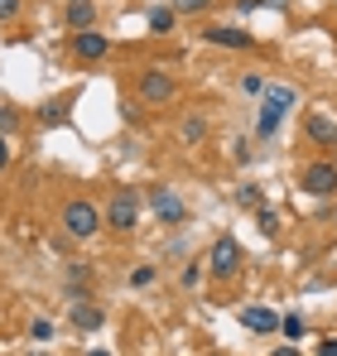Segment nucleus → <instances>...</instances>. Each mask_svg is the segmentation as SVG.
I'll use <instances>...</instances> for the list:
<instances>
[{
	"mask_svg": "<svg viewBox=\"0 0 337 356\" xmlns=\"http://www.w3.org/2000/svg\"><path fill=\"white\" fill-rule=\"evenodd\" d=\"M29 356H44V352H29Z\"/></svg>",
	"mask_w": 337,
	"mask_h": 356,
	"instance_id": "7c9ffc66",
	"label": "nucleus"
},
{
	"mask_svg": "<svg viewBox=\"0 0 337 356\" xmlns=\"http://www.w3.org/2000/svg\"><path fill=\"white\" fill-rule=\"evenodd\" d=\"M304 135H308L313 145H323V149H328V145H337V120L323 116V111H313V116L304 120Z\"/></svg>",
	"mask_w": 337,
	"mask_h": 356,
	"instance_id": "9b49d317",
	"label": "nucleus"
},
{
	"mask_svg": "<svg viewBox=\"0 0 337 356\" xmlns=\"http://www.w3.org/2000/svg\"><path fill=\"white\" fill-rule=\"evenodd\" d=\"M72 54H77L82 63H102L107 54H111V39H107V34H97V29H82V34L72 39Z\"/></svg>",
	"mask_w": 337,
	"mask_h": 356,
	"instance_id": "1a4fd4ad",
	"label": "nucleus"
},
{
	"mask_svg": "<svg viewBox=\"0 0 337 356\" xmlns=\"http://www.w3.org/2000/svg\"><path fill=\"white\" fill-rule=\"evenodd\" d=\"M150 207H155V217H159L164 227H178V222L188 217V207H183V197H178L173 188H155V193H150Z\"/></svg>",
	"mask_w": 337,
	"mask_h": 356,
	"instance_id": "0eeeda50",
	"label": "nucleus"
},
{
	"mask_svg": "<svg viewBox=\"0 0 337 356\" xmlns=\"http://www.w3.org/2000/svg\"><path fill=\"white\" fill-rule=\"evenodd\" d=\"M130 284H135V289H150V284H155V265H135V270H130Z\"/></svg>",
	"mask_w": 337,
	"mask_h": 356,
	"instance_id": "f3484780",
	"label": "nucleus"
},
{
	"mask_svg": "<svg viewBox=\"0 0 337 356\" xmlns=\"http://www.w3.org/2000/svg\"><path fill=\"white\" fill-rule=\"evenodd\" d=\"M198 275H203V270H198V260H193V265H183V280H178V284H183V289H193V284H198Z\"/></svg>",
	"mask_w": 337,
	"mask_h": 356,
	"instance_id": "b1692460",
	"label": "nucleus"
},
{
	"mask_svg": "<svg viewBox=\"0 0 337 356\" xmlns=\"http://www.w3.org/2000/svg\"><path fill=\"white\" fill-rule=\"evenodd\" d=\"M333 222H337V212H333Z\"/></svg>",
	"mask_w": 337,
	"mask_h": 356,
	"instance_id": "2f4dec72",
	"label": "nucleus"
},
{
	"mask_svg": "<svg viewBox=\"0 0 337 356\" xmlns=\"http://www.w3.org/2000/svg\"><path fill=\"white\" fill-rule=\"evenodd\" d=\"M256 222H260V232H265V236H275V232H280V217H275L270 207H260V212H256Z\"/></svg>",
	"mask_w": 337,
	"mask_h": 356,
	"instance_id": "aec40b11",
	"label": "nucleus"
},
{
	"mask_svg": "<svg viewBox=\"0 0 337 356\" xmlns=\"http://www.w3.org/2000/svg\"><path fill=\"white\" fill-rule=\"evenodd\" d=\"M135 92H140V102H145V106H164V102H173V92H178V82L168 77L164 67H150V72H140V82H135Z\"/></svg>",
	"mask_w": 337,
	"mask_h": 356,
	"instance_id": "39448f33",
	"label": "nucleus"
},
{
	"mask_svg": "<svg viewBox=\"0 0 337 356\" xmlns=\"http://www.w3.org/2000/svg\"><path fill=\"white\" fill-rule=\"evenodd\" d=\"M241 92H246V97H265V77H260V72H246V77H241Z\"/></svg>",
	"mask_w": 337,
	"mask_h": 356,
	"instance_id": "dca6fc26",
	"label": "nucleus"
},
{
	"mask_svg": "<svg viewBox=\"0 0 337 356\" xmlns=\"http://www.w3.org/2000/svg\"><path fill=\"white\" fill-rule=\"evenodd\" d=\"M294 102H299V92L294 87H265V106H260V120H256V135H275L284 125V116L294 111Z\"/></svg>",
	"mask_w": 337,
	"mask_h": 356,
	"instance_id": "f03ea898",
	"label": "nucleus"
},
{
	"mask_svg": "<svg viewBox=\"0 0 337 356\" xmlns=\"http://www.w3.org/2000/svg\"><path fill=\"white\" fill-rule=\"evenodd\" d=\"M304 193H308V197H333L337 193V164H328V159L308 164V169H304Z\"/></svg>",
	"mask_w": 337,
	"mask_h": 356,
	"instance_id": "423d86ee",
	"label": "nucleus"
},
{
	"mask_svg": "<svg viewBox=\"0 0 337 356\" xmlns=\"http://www.w3.org/2000/svg\"><path fill=\"white\" fill-rule=\"evenodd\" d=\"M68 318H72V327H77V332H97V327L107 323V313H102L97 303H72V308H68Z\"/></svg>",
	"mask_w": 337,
	"mask_h": 356,
	"instance_id": "ddd939ff",
	"label": "nucleus"
},
{
	"mask_svg": "<svg viewBox=\"0 0 337 356\" xmlns=\"http://www.w3.org/2000/svg\"><path fill=\"white\" fill-rule=\"evenodd\" d=\"M203 39L217 44V49H251V44H256L241 24H212V29H203Z\"/></svg>",
	"mask_w": 337,
	"mask_h": 356,
	"instance_id": "9d476101",
	"label": "nucleus"
},
{
	"mask_svg": "<svg viewBox=\"0 0 337 356\" xmlns=\"http://www.w3.org/2000/svg\"><path fill=\"white\" fill-rule=\"evenodd\" d=\"M39 116L49 120V125H63V120H68V102H49V106H44Z\"/></svg>",
	"mask_w": 337,
	"mask_h": 356,
	"instance_id": "6ab92c4d",
	"label": "nucleus"
},
{
	"mask_svg": "<svg viewBox=\"0 0 337 356\" xmlns=\"http://www.w3.org/2000/svg\"><path fill=\"white\" fill-rule=\"evenodd\" d=\"M280 332L289 337V342H299V337H304V318H299V313H289V318L280 323Z\"/></svg>",
	"mask_w": 337,
	"mask_h": 356,
	"instance_id": "a211bd4d",
	"label": "nucleus"
},
{
	"mask_svg": "<svg viewBox=\"0 0 337 356\" xmlns=\"http://www.w3.org/2000/svg\"><path fill=\"white\" fill-rule=\"evenodd\" d=\"M63 19H68V29H72V34H82V29H92V24H97V5H92V0H68Z\"/></svg>",
	"mask_w": 337,
	"mask_h": 356,
	"instance_id": "f8f14e48",
	"label": "nucleus"
},
{
	"mask_svg": "<svg viewBox=\"0 0 337 356\" xmlns=\"http://www.w3.org/2000/svg\"><path fill=\"white\" fill-rule=\"evenodd\" d=\"M236 318H241V327L246 332H275L284 318L275 308H265V303H246V308H236Z\"/></svg>",
	"mask_w": 337,
	"mask_h": 356,
	"instance_id": "6e6552de",
	"label": "nucleus"
},
{
	"mask_svg": "<svg viewBox=\"0 0 337 356\" xmlns=\"http://www.w3.org/2000/svg\"><path fill=\"white\" fill-rule=\"evenodd\" d=\"M173 19H178V10H168V5H155V10H150V29H155V34H168Z\"/></svg>",
	"mask_w": 337,
	"mask_h": 356,
	"instance_id": "4468645a",
	"label": "nucleus"
},
{
	"mask_svg": "<svg viewBox=\"0 0 337 356\" xmlns=\"http://www.w3.org/2000/svg\"><path fill=\"white\" fill-rule=\"evenodd\" d=\"M102 212H97V202H87V197H72V202H63V236L72 241H92L102 232Z\"/></svg>",
	"mask_w": 337,
	"mask_h": 356,
	"instance_id": "f257e3e1",
	"label": "nucleus"
},
{
	"mask_svg": "<svg viewBox=\"0 0 337 356\" xmlns=\"http://www.w3.org/2000/svg\"><path fill=\"white\" fill-rule=\"evenodd\" d=\"M87 356H111V352H107V347H92V352H87Z\"/></svg>",
	"mask_w": 337,
	"mask_h": 356,
	"instance_id": "c756f323",
	"label": "nucleus"
},
{
	"mask_svg": "<svg viewBox=\"0 0 337 356\" xmlns=\"http://www.w3.org/2000/svg\"><path fill=\"white\" fill-rule=\"evenodd\" d=\"M10 125H15V111H10V106H0V135H5Z\"/></svg>",
	"mask_w": 337,
	"mask_h": 356,
	"instance_id": "a878e982",
	"label": "nucleus"
},
{
	"mask_svg": "<svg viewBox=\"0 0 337 356\" xmlns=\"http://www.w3.org/2000/svg\"><path fill=\"white\" fill-rule=\"evenodd\" d=\"M135 222H140V193H135V188L111 193V202H107V227H111V232H135Z\"/></svg>",
	"mask_w": 337,
	"mask_h": 356,
	"instance_id": "20e7f679",
	"label": "nucleus"
},
{
	"mask_svg": "<svg viewBox=\"0 0 337 356\" xmlns=\"http://www.w3.org/2000/svg\"><path fill=\"white\" fill-rule=\"evenodd\" d=\"M207 275L212 280H236L241 275V245H236V236H217L212 241V250H207Z\"/></svg>",
	"mask_w": 337,
	"mask_h": 356,
	"instance_id": "7ed1b4c3",
	"label": "nucleus"
},
{
	"mask_svg": "<svg viewBox=\"0 0 337 356\" xmlns=\"http://www.w3.org/2000/svg\"><path fill=\"white\" fill-rule=\"evenodd\" d=\"M236 197H241L246 207H260V188H256V183H246V188H236Z\"/></svg>",
	"mask_w": 337,
	"mask_h": 356,
	"instance_id": "4be33fe9",
	"label": "nucleus"
},
{
	"mask_svg": "<svg viewBox=\"0 0 337 356\" xmlns=\"http://www.w3.org/2000/svg\"><path fill=\"white\" fill-rule=\"evenodd\" d=\"M318 356H337V337H328V342L318 347Z\"/></svg>",
	"mask_w": 337,
	"mask_h": 356,
	"instance_id": "cd10ccee",
	"label": "nucleus"
},
{
	"mask_svg": "<svg viewBox=\"0 0 337 356\" xmlns=\"http://www.w3.org/2000/svg\"><path fill=\"white\" fill-rule=\"evenodd\" d=\"M19 15V0H0V19H15Z\"/></svg>",
	"mask_w": 337,
	"mask_h": 356,
	"instance_id": "393cba45",
	"label": "nucleus"
},
{
	"mask_svg": "<svg viewBox=\"0 0 337 356\" xmlns=\"http://www.w3.org/2000/svg\"><path fill=\"white\" fill-rule=\"evenodd\" d=\"M207 5H212V0H173L178 15H198V10H207Z\"/></svg>",
	"mask_w": 337,
	"mask_h": 356,
	"instance_id": "5701e85b",
	"label": "nucleus"
},
{
	"mask_svg": "<svg viewBox=\"0 0 337 356\" xmlns=\"http://www.w3.org/2000/svg\"><path fill=\"white\" fill-rule=\"evenodd\" d=\"M5 164H10V140L0 135V174H5Z\"/></svg>",
	"mask_w": 337,
	"mask_h": 356,
	"instance_id": "bb28decb",
	"label": "nucleus"
},
{
	"mask_svg": "<svg viewBox=\"0 0 337 356\" xmlns=\"http://www.w3.org/2000/svg\"><path fill=\"white\" fill-rule=\"evenodd\" d=\"M270 356H304V352H299V347H275Z\"/></svg>",
	"mask_w": 337,
	"mask_h": 356,
	"instance_id": "c85d7f7f",
	"label": "nucleus"
},
{
	"mask_svg": "<svg viewBox=\"0 0 337 356\" xmlns=\"http://www.w3.org/2000/svg\"><path fill=\"white\" fill-rule=\"evenodd\" d=\"M203 135H207V120H203V116H188V120H183V140H188V145H193V140H203Z\"/></svg>",
	"mask_w": 337,
	"mask_h": 356,
	"instance_id": "2eb2a0df",
	"label": "nucleus"
},
{
	"mask_svg": "<svg viewBox=\"0 0 337 356\" xmlns=\"http://www.w3.org/2000/svg\"><path fill=\"white\" fill-rule=\"evenodd\" d=\"M29 337H34V342H49V337H54V323H49V318H34V323H29Z\"/></svg>",
	"mask_w": 337,
	"mask_h": 356,
	"instance_id": "412c9836",
	"label": "nucleus"
}]
</instances>
